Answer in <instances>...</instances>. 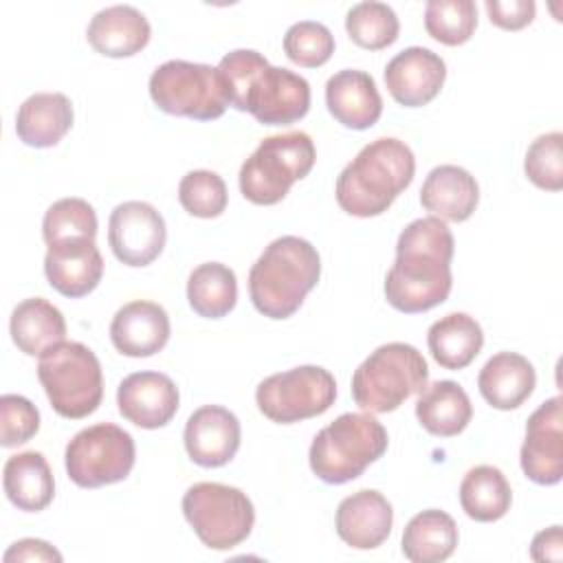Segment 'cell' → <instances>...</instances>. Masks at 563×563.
<instances>
[{"label": "cell", "instance_id": "1", "mask_svg": "<svg viewBox=\"0 0 563 563\" xmlns=\"http://www.w3.org/2000/svg\"><path fill=\"white\" fill-rule=\"evenodd\" d=\"M455 240L435 216L409 222L396 242V262L385 277V297L391 308L416 314L440 306L453 286L451 260Z\"/></svg>", "mask_w": 563, "mask_h": 563}, {"label": "cell", "instance_id": "2", "mask_svg": "<svg viewBox=\"0 0 563 563\" xmlns=\"http://www.w3.org/2000/svg\"><path fill=\"white\" fill-rule=\"evenodd\" d=\"M227 90L229 106L251 112L262 125H290L310 110V84L251 48L227 53L216 66Z\"/></svg>", "mask_w": 563, "mask_h": 563}, {"label": "cell", "instance_id": "3", "mask_svg": "<svg viewBox=\"0 0 563 563\" xmlns=\"http://www.w3.org/2000/svg\"><path fill=\"white\" fill-rule=\"evenodd\" d=\"M416 156L411 147L394 136L367 143L339 174L336 202L356 218L385 213L391 202L411 185Z\"/></svg>", "mask_w": 563, "mask_h": 563}, {"label": "cell", "instance_id": "4", "mask_svg": "<svg viewBox=\"0 0 563 563\" xmlns=\"http://www.w3.org/2000/svg\"><path fill=\"white\" fill-rule=\"evenodd\" d=\"M321 260L317 249L297 235L273 240L249 273V295L257 312L268 319L292 317L317 286Z\"/></svg>", "mask_w": 563, "mask_h": 563}, {"label": "cell", "instance_id": "5", "mask_svg": "<svg viewBox=\"0 0 563 563\" xmlns=\"http://www.w3.org/2000/svg\"><path fill=\"white\" fill-rule=\"evenodd\" d=\"M387 444V431L374 416L341 413L314 435L308 451L310 468L325 484H345L383 457Z\"/></svg>", "mask_w": 563, "mask_h": 563}, {"label": "cell", "instance_id": "6", "mask_svg": "<svg viewBox=\"0 0 563 563\" xmlns=\"http://www.w3.org/2000/svg\"><path fill=\"white\" fill-rule=\"evenodd\" d=\"M429 367L413 345L391 341L376 347L352 374V398L369 413L398 409L427 387Z\"/></svg>", "mask_w": 563, "mask_h": 563}, {"label": "cell", "instance_id": "7", "mask_svg": "<svg viewBox=\"0 0 563 563\" xmlns=\"http://www.w3.org/2000/svg\"><path fill=\"white\" fill-rule=\"evenodd\" d=\"M312 139L301 132L266 136L240 167V191L253 205H277L314 167Z\"/></svg>", "mask_w": 563, "mask_h": 563}, {"label": "cell", "instance_id": "8", "mask_svg": "<svg viewBox=\"0 0 563 563\" xmlns=\"http://www.w3.org/2000/svg\"><path fill=\"white\" fill-rule=\"evenodd\" d=\"M37 378L51 407L62 418L81 420L97 411L103 398V374L95 352L77 341L48 347L37 363Z\"/></svg>", "mask_w": 563, "mask_h": 563}, {"label": "cell", "instance_id": "9", "mask_svg": "<svg viewBox=\"0 0 563 563\" xmlns=\"http://www.w3.org/2000/svg\"><path fill=\"white\" fill-rule=\"evenodd\" d=\"M150 97L158 110L196 121H213L229 106L218 68L185 59H169L152 73Z\"/></svg>", "mask_w": 563, "mask_h": 563}, {"label": "cell", "instance_id": "10", "mask_svg": "<svg viewBox=\"0 0 563 563\" xmlns=\"http://www.w3.org/2000/svg\"><path fill=\"white\" fill-rule=\"evenodd\" d=\"M183 515L196 537L211 550H231L253 530V501L235 486L198 482L183 495Z\"/></svg>", "mask_w": 563, "mask_h": 563}, {"label": "cell", "instance_id": "11", "mask_svg": "<svg viewBox=\"0 0 563 563\" xmlns=\"http://www.w3.org/2000/svg\"><path fill=\"white\" fill-rule=\"evenodd\" d=\"M336 398L334 376L319 365H299L264 378L255 389L257 409L277 424L325 413Z\"/></svg>", "mask_w": 563, "mask_h": 563}, {"label": "cell", "instance_id": "12", "mask_svg": "<svg viewBox=\"0 0 563 563\" xmlns=\"http://www.w3.org/2000/svg\"><path fill=\"white\" fill-rule=\"evenodd\" d=\"M136 449L128 431L99 422L81 429L66 446V473L81 488H101L125 479Z\"/></svg>", "mask_w": 563, "mask_h": 563}, {"label": "cell", "instance_id": "13", "mask_svg": "<svg viewBox=\"0 0 563 563\" xmlns=\"http://www.w3.org/2000/svg\"><path fill=\"white\" fill-rule=\"evenodd\" d=\"M167 227L163 216L143 200H128L112 209L108 222V244L125 266L152 264L165 246Z\"/></svg>", "mask_w": 563, "mask_h": 563}, {"label": "cell", "instance_id": "14", "mask_svg": "<svg viewBox=\"0 0 563 563\" xmlns=\"http://www.w3.org/2000/svg\"><path fill=\"white\" fill-rule=\"evenodd\" d=\"M521 468L528 479L554 486L563 477V400L554 396L539 405L526 424Z\"/></svg>", "mask_w": 563, "mask_h": 563}, {"label": "cell", "instance_id": "15", "mask_svg": "<svg viewBox=\"0 0 563 563\" xmlns=\"http://www.w3.org/2000/svg\"><path fill=\"white\" fill-rule=\"evenodd\" d=\"M444 79V59L424 46H409L385 66V86L394 101L405 108L427 106L438 97Z\"/></svg>", "mask_w": 563, "mask_h": 563}, {"label": "cell", "instance_id": "16", "mask_svg": "<svg viewBox=\"0 0 563 563\" xmlns=\"http://www.w3.org/2000/svg\"><path fill=\"white\" fill-rule=\"evenodd\" d=\"M240 420L233 411L220 405L196 409L185 424V449L191 462L205 468L229 464L240 449Z\"/></svg>", "mask_w": 563, "mask_h": 563}, {"label": "cell", "instance_id": "17", "mask_svg": "<svg viewBox=\"0 0 563 563\" xmlns=\"http://www.w3.org/2000/svg\"><path fill=\"white\" fill-rule=\"evenodd\" d=\"M178 402V387L161 372H134L117 389L119 413L141 429L165 427L176 416Z\"/></svg>", "mask_w": 563, "mask_h": 563}, {"label": "cell", "instance_id": "18", "mask_svg": "<svg viewBox=\"0 0 563 563\" xmlns=\"http://www.w3.org/2000/svg\"><path fill=\"white\" fill-rule=\"evenodd\" d=\"M44 273L59 295L79 299L92 292L103 277V257L88 238H70L48 244L44 257Z\"/></svg>", "mask_w": 563, "mask_h": 563}, {"label": "cell", "instance_id": "19", "mask_svg": "<svg viewBox=\"0 0 563 563\" xmlns=\"http://www.w3.org/2000/svg\"><path fill=\"white\" fill-rule=\"evenodd\" d=\"M169 317L163 306L136 299L119 308L110 323V339L117 352L145 358L161 352L169 341Z\"/></svg>", "mask_w": 563, "mask_h": 563}, {"label": "cell", "instance_id": "20", "mask_svg": "<svg viewBox=\"0 0 563 563\" xmlns=\"http://www.w3.org/2000/svg\"><path fill=\"white\" fill-rule=\"evenodd\" d=\"M394 510L387 497L378 490L363 488L347 495L334 517L336 534L356 550L378 548L391 532Z\"/></svg>", "mask_w": 563, "mask_h": 563}, {"label": "cell", "instance_id": "21", "mask_svg": "<svg viewBox=\"0 0 563 563\" xmlns=\"http://www.w3.org/2000/svg\"><path fill=\"white\" fill-rule=\"evenodd\" d=\"M330 114L350 130H367L383 114V99L369 73L345 68L325 81Z\"/></svg>", "mask_w": 563, "mask_h": 563}, {"label": "cell", "instance_id": "22", "mask_svg": "<svg viewBox=\"0 0 563 563\" xmlns=\"http://www.w3.org/2000/svg\"><path fill=\"white\" fill-rule=\"evenodd\" d=\"M152 29L147 18L130 4H112L97 11L88 24L90 46L106 57H130L143 51Z\"/></svg>", "mask_w": 563, "mask_h": 563}, {"label": "cell", "instance_id": "23", "mask_svg": "<svg viewBox=\"0 0 563 563\" xmlns=\"http://www.w3.org/2000/svg\"><path fill=\"white\" fill-rule=\"evenodd\" d=\"M479 202L475 176L457 165H438L429 172L420 189V205L435 218L464 222Z\"/></svg>", "mask_w": 563, "mask_h": 563}, {"label": "cell", "instance_id": "24", "mask_svg": "<svg viewBox=\"0 0 563 563\" xmlns=\"http://www.w3.org/2000/svg\"><path fill=\"white\" fill-rule=\"evenodd\" d=\"M537 374L532 363L517 352H497L477 376L482 398L501 411L521 407L534 391Z\"/></svg>", "mask_w": 563, "mask_h": 563}, {"label": "cell", "instance_id": "25", "mask_svg": "<svg viewBox=\"0 0 563 563\" xmlns=\"http://www.w3.org/2000/svg\"><path fill=\"white\" fill-rule=\"evenodd\" d=\"M73 128V103L62 92H35L15 114V134L24 145L53 147Z\"/></svg>", "mask_w": 563, "mask_h": 563}, {"label": "cell", "instance_id": "26", "mask_svg": "<svg viewBox=\"0 0 563 563\" xmlns=\"http://www.w3.org/2000/svg\"><path fill=\"white\" fill-rule=\"evenodd\" d=\"M2 486L9 501L24 512H40L55 497L53 473L40 451L11 455L2 471Z\"/></svg>", "mask_w": 563, "mask_h": 563}, {"label": "cell", "instance_id": "27", "mask_svg": "<svg viewBox=\"0 0 563 563\" xmlns=\"http://www.w3.org/2000/svg\"><path fill=\"white\" fill-rule=\"evenodd\" d=\"M9 330L20 352L26 356H42L48 347L64 341L66 319L62 310L44 297H31L13 308Z\"/></svg>", "mask_w": 563, "mask_h": 563}, {"label": "cell", "instance_id": "28", "mask_svg": "<svg viewBox=\"0 0 563 563\" xmlns=\"http://www.w3.org/2000/svg\"><path fill=\"white\" fill-rule=\"evenodd\" d=\"M416 418L431 435L453 438L468 427L473 405L468 394L455 380H435L420 391Z\"/></svg>", "mask_w": 563, "mask_h": 563}, {"label": "cell", "instance_id": "29", "mask_svg": "<svg viewBox=\"0 0 563 563\" xmlns=\"http://www.w3.org/2000/svg\"><path fill=\"white\" fill-rule=\"evenodd\" d=\"M427 345L440 367L464 369L482 352L484 332L471 314L451 312L431 323L427 332Z\"/></svg>", "mask_w": 563, "mask_h": 563}, {"label": "cell", "instance_id": "30", "mask_svg": "<svg viewBox=\"0 0 563 563\" xmlns=\"http://www.w3.org/2000/svg\"><path fill=\"white\" fill-rule=\"evenodd\" d=\"M457 539L453 517L444 510L429 508L409 519L400 545L411 563H440L455 552Z\"/></svg>", "mask_w": 563, "mask_h": 563}, {"label": "cell", "instance_id": "31", "mask_svg": "<svg viewBox=\"0 0 563 563\" xmlns=\"http://www.w3.org/2000/svg\"><path fill=\"white\" fill-rule=\"evenodd\" d=\"M462 510L482 523L501 519L512 504V490L506 475L490 464L473 466L460 484Z\"/></svg>", "mask_w": 563, "mask_h": 563}, {"label": "cell", "instance_id": "32", "mask_svg": "<svg viewBox=\"0 0 563 563\" xmlns=\"http://www.w3.org/2000/svg\"><path fill=\"white\" fill-rule=\"evenodd\" d=\"M187 301L191 310L205 319L229 314L238 301L235 273L220 262L196 266L187 279Z\"/></svg>", "mask_w": 563, "mask_h": 563}, {"label": "cell", "instance_id": "33", "mask_svg": "<svg viewBox=\"0 0 563 563\" xmlns=\"http://www.w3.org/2000/svg\"><path fill=\"white\" fill-rule=\"evenodd\" d=\"M350 40L367 51H380L398 40L400 22L396 11L385 2H358L345 15Z\"/></svg>", "mask_w": 563, "mask_h": 563}, {"label": "cell", "instance_id": "34", "mask_svg": "<svg viewBox=\"0 0 563 563\" xmlns=\"http://www.w3.org/2000/svg\"><path fill=\"white\" fill-rule=\"evenodd\" d=\"M424 29L435 42L460 46L477 29V7L473 0H429L424 7Z\"/></svg>", "mask_w": 563, "mask_h": 563}, {"label": "cell", "instance_id": "35", "mask_svg": "<svg viewBox=\"0 0 563 563\" xmlns=\"http://www.w3.org/2000/svg\"><path fill=\"white\" fill-rule=\"evenodd\" d=\"M42 235L46 246L70 238L95 240L97 213L84 198H62L46 209L42 220Z\"/></svg>", "mask_w": 563, "mask_h": 563}, {"label": "cell", "instance_id": "36", "mask_svg": "<svg viewBox=\"0 0 563 563\" xmlns=\"http://www.w3.org/2000/svg\"><path fill=\"white\" fill-rule=\"evenodd\" d=\"M178 200L189 216L218 218L229 202L224 180L209 169H194L180 178Z\"/></svg>", "mask_w": 563, "mask_h": 563}, {"label": "cell", "instance_id": "37", "mask_svg": "<svg viewBox=\"0 0 563 563\" xmlns=\"http://www.w3.org/2000/svg\"><path fill=\"white\" fill-rule=\"evenodd\" d=\"M284 53L303 68L323 66L334 53V35L321 22L301 20L284 35Z\"/></svg>", "mask_w": 563, "mask_h": 563}, {"label": "cell", "instance_id": "38", "mask_svg": "<svg viewBox=\"0 0 563 563\" xmlns=\"http://www.w3.org/2000/svg\"><path fill=\"white\" fill-rule=\"evenodd\" d=\"M523 172L532 185L545 191L563 189V134L548 132L537 136L523 161Z\"/></svg>", "mask_w": 563, "mask_h": 563}, {"label": "cell", "instance_id": "39", "mask_svg": "<svg viewBox=\"0 0 563 563\" xmlns=\"http://www.w3.org/2000/svg\"><path fill=\"white\" fill-rule=\"evenodd\" d=\"M37 431L40 411L29 398L20 394L0 396V444L4 449L29 442Z\"/></svg>", "mask_w": 563, "mask_h": 563}, {"label": "cell", "instance_id": "40", "mask_svg": "<svg viewBox=\"0 0 563 563\" xmlns=\"http://www.w3.org/2000/svg\"><path fill=\"white\" fill-rule=\"evenodd\" d=\"M488 18L504 31H519L534 20L537 4L532 0H486Z\"/></svg>", "mask_w": 563, "mask_h": 563}, {"label": "cell", "instance_id": "41", "mask_svg": "<svg viewBox=\"0 0 563 563\" xmlns=\"http://www.w3.org/2000/svg\"><path fill=\"white\" fill-rule=\"evenodd\" d=\"M4 563L13 561H62V554L46 541L42 539H20L15 541L2 556Z\"/></svg>", "mask_w": 563, "mask_h": 563}, {"label": "cell", "instance_id": "42", "mask_svg": "<svg viewBox=\"0 0 563 563\" xmlns=\"http://www.w3.org/2000/svg\"><path fill=\"white\" fill-rule=\"evenodd\" d=\"M530 556L534 561H563V532L561 526H550L534 534L530 545Z\"/></svg>", "mask_w": 563, "mask_h": 563}]
</instances>
